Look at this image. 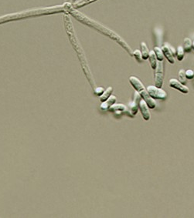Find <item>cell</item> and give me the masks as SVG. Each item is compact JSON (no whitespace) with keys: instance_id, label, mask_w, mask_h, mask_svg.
I'll return each instance as SVG.
<instances>
[{"instance_id":"obj_1","label":"cell","mask_w":194,"mask_h":218,"mask_svg":"<svg viewBox=\"0 0 194 218\" xmlns=\"http://www.w3.org/2000/svg\"><path fill=\"white\" fill-rule=\"evenodd\" d=\"M67 8L66 9L70 13L73 15V17L76 18L78 21L81 22V23H84V24H86V25H87L88 26L92 27V28H94V29L98 30V32H100V33H103V34L107 36L110 37V38L114 39V40H115L120 46H122V47L125 49V51H126L131 56H133L132 50L131 49L130 46H129V45H128L127 43H126V42L119 36H118V35L116 34L115 33H114L113 31L110 30V29H108V28L104 27V26L99 24V23H97V22L93 21L92 19L87 18L86 15H84L83 14H81L80 12L77 11V10L75 9H73V8H71L68 3L67 4Z\"/></svg>"},{"instance_id":"obj_2","label":"cell","mask_w":194,"mask_h":218,"mask_svg":"<svg viewBox=\"0 0 194 218\" xmlns=\"http://www.w3.org/2000/svg\"><path fill=\"white\" fill-rule=\"evenodd\" d=\"M129 82L131 85L133 86V88L136 90L137 92L139 93L141 97L146 101V103L148 105L149 109H155L156 106V100L152 99L151 96H149L148 93L147 92V90L144 86L142 81L138 78V77H134V76H131L129 77Z\"/></svg>"},{"instance_id":"obj_3","label":"cell","mask_w":194,"mask_h":218,"mask_svg":"<svg viewBox=\"0 0 194 218\" xmlns=\"http://www.w3.org/2000/svg\"><path fill=\"white\" fill-rule=\"evenodd\" d=\"M164 79V63L163 61H158L157 66L155 69V86L161 88L163 84Z\"/></svg>"},{"instance_id":"obj_4","label":"cell","mask_w":194,"mask_h":218,"mask_svg":"<svg viewBox=\"0 0 194 218\" xmlns=\"http://www.w3.org/2000/svg\"><path fill=\"white\" fill-rule=\"evenodd\" d=\"M146 90L149 96L154 100H165L167 97V93L165 90L156 86H148Z\"/></svg>"},{"instance_id":"obj_5","label":"cell","mask_w":194,"mask_h":218,"mask_svg":"<svg viewBox=\"0 0 194 218\" xmlns=\"http://www.w3.org/2000/svg\"><path fill=\"white\" fill-rule=\"evenodd\" d=\"M109 111L115 113V115H125V116H127V117H130V118L134 117V116L131 113L129 107L124 105V104H114L109 108Z\"/></svg>"},{"instance_id":"obj_6","label":"cell","mask_w":194,"mask_h":218,"mask_svg":"<svg viewBox=\"0 0 194 218\" xmlns=\"http://www.w3.org/2000/svg\"><path fill=\"white\" fill-rule=\"evenodd\" d=\"M162 50L164 54V57L167 59L169 63L174 64L175 63V52H174V49L172 47L168 42H165L163 46H162Z\"/></svg>"},{"instance_id":"obj_7","label":"cell","mask_w":194,"mask_h":218,"mask_svg":"<svg viewBox=\"0 0 194 218\" xmlns=\"http://www.w3.org/2000/svg\"><path fill=\"white\" fill-rule=\"evenodd\" d=\"M142 99L141 96L139 95L137 91L134 93L133 94V99L131 102H129V109L130 110L131 113L133 115V116H135V115L138 113V103L140 101V100Z\"/></svg>"},{"instance_id":"obj_8","label":"cell","mask_w":194,"mask_h":218,"mask_svg":"<svg viewBox=\"0 0 194 218\" xmlns=\"http://www.w3.org/2000/svg\"><path fill=\"white\" fill-rule=\"evenodd\" d=\"M169 85L170 87L175 89V90H179L182 93L187 94L190 92V90L188 89V87L185 86L183 83H182L180 81L176 79H171L169 82Z\"/></svg>"},{"instance_id":"obj_9","label":"cell","mask_w":194,"mask_h":218,"mask_svg":"<svg viewBox=\"0 0 194 218\" xmlns=\"http://www.w3.org/2000/svg\"><path fill=\"white\" fill-rule=\"evenodd\" d=\"M138 109L140 110L141 114L145 120L148 121L151 118V115H150L149 110H148V106L147 104L146 103L143 99H141L139 103H138Z\"/></svg>"},{"instance_id":"obj_10","label":"cell","mask_w":194,"mask_h":218,"mask_svg":"<svg viewBox=\"0 0 194 218\" xmlns=\"http://www.w3.org/2000/svg\"><path fill=\"white\" fill-rule=\"evenodd\" d=\"M116 100H117V98L115 96H111L108 99L105 100V101L102 102V104L101 105V109L102 110H107V109H109V108L112 106V105L116 103Z\"/></svg>"},{"instance_id":"obj_11","label":"cell","mask_w":194,"mask_h":218,"mask_svg":"<svg viewBox=\"0 0 194 218\" xmlns=\"http://www.w3.org/2000/svg\"><path fill=\"white\" fill-rule=\"evenodd\" d=\"M148 59H149V63H150V65H151V67H152V69H156V66H157V62H158V59L156 58V55L154 52L153 50L152 51H150L149 52V56H148Z\"/></svg>"},{"instance_id":"obj_12","label":"cell","mask_w":194,"mask_h":218,"mask_svg":"<svg viewBox=\"0 0 194 218\" xmlns=\"http://www.w3.org/2000/svg\"><path fill=\"white\" fill-rule=\"evenodd\" d=\"M149 50H148V46L145 42H142L141 43V53L142 55V59L143 60H147L149 56Z\"/></svg>"},{"instance_id":"obj_13","label":"cell","mask_w":194,"mask_h":218,"mask_svg":"<svg viewBox=\"0 0 194 218\" xmlns=\"http://www.w3.org/2000/svg\"><path fill=\"white\" fill-rule=\"evenodd\" d=\"M153 51L155 52V54H156L158 61H163L165 57H164V54L162 52L161 47H159V46H155L153 49Z\"/></svg>"},{"instance_id":"obj_14","label":"cell","mask_w":194,"mask_h":218,"mask_svg":"<svg viewBox=\"0 0 194 218\" xmlns=\"http://www.w3.org/2000/svg\"><path fill=\"white\" fill-rule=\"evenodd\" d=\"M112 92H113V88H112V87H111V86H110V87H108V88L106 90H104V93H103L101 96H100L101 101V102L105 101L107 99H108L110 96H112Z\"/></svg>"},{"instance_id":"obj_15","label":"cell","mask_w":194,"mask_h":218,"mask_svg":"<svg viewBox=\"0 0 194 218\" xmlns=\"http://www.w3.org/2000/svg\"><path fill=\"white\" fill-rule=\"evenodd\" d=\"M183 49L184 51L187 52H190L193 48V42L190 38L184 39V44H183Z\"/></svg>"},{"instance_id":"obj_16","label":"cell","mask_w":194,"mask_h":218,"mask_svg":"<svg viewBox=\"0 0 194 218\" xmlns=\"http://www.w3.org/2000/svg\"><path fill=\"white\" fill-rule=\"evenodd\" d=\"M184 49L182 46H179L176 49V57L179 61H182L184 58Z\"/></svg>"},{"instance_id":"obj_17","label":"cell","mask_w":194,"mask_h":218,"mask_svg":"<svg viewBox=\"0 0 194 218\" xmlns=\"http://www.w3.org/2000/svg\"><path fill=\"white\" fill-rule=\"evenodd\" d=\"M96 0H81L80 2H77V3L73 4V9H77V8H80L81 6H84L85 5H87L89 3H91V2H94Z\"/></svg>"},{"instance_id":"obj_18","label":"cell","mask_w":194,"mask_h":218,"mask_svg":"<svg viewBox=\"0 0 194 218\" xmlns=\"http://www.w3.org/2000/svg\"><path fill=\"white\" fill-rule=\"evenodd\" d=\"M132 55L134 57V59H136L137 62H138V63H142V60H143V59H142V53H141L140 50H135L134 51H133Z\"/></svg>"},{"instance_id":"obj_19","label":"cell","mask_w":194,"mask_h":218,"mask_svg":"<svg viewBox=\"0 0 194 218\" xmlns=\"http://www.w3.org/2000/svg\"><path fill=\"white\" fill-rule=\"evenodd\" d=\"M178 77H179V80L182 83H185L187 82V77H186V71L184 69H180L178 73Z\"/></svg>"},{"instance_id":"obj_20","label":"cell","mask_w":194,"mask_h":218,"mask_svg":"<svg viewBox=\"0 0 194 218\" xmlns=\"http://www.w3.org/2000/svg\"><path fill=\"white\" fill-rule=\"evenodd\" d=\"M186 77L188 79H192L194 77V71L192 69H188L186 71Z\"/></svg>"},{"instance_id":"obj_21","label":"cell","mask_w":194,"mask_h":218,"mask_svg":"<svg viewBox=\"0 0 194 218\" xmlns=\"http://www.w3.org/2000/svg\"><path fill=\"white\" fill-rule=\"evenodd\" d=\"M104 89L103 87H97L94 89V93L96 96H101L102 93H104Z\"/></svg>"},{"instance_id":"obj_22","label":"cell","mask_w":194,"mask_h":218,"mask_svg":"<svg viewBox=\"0 0 194 218\" xmlns=\"http://www.w3.org/2000/svg\"><path fill=\"white\" fill-rule=\"evenodd\" d=\"M72 1H73V0H67V2H72Z\"/></svg>"},{"instance_id":"obj_23","label":"cell","mask_w":194,"mask_h":218,"mask_svg":"<svg viewBox=\"0 0 194 218\" xmlns=\"http://www.w3.org/2000/svg\"><path fill=\"white\" fill-rule=\"evenodd\" d=\"M193 49L194 50V42H193Z\"/></svg>"}]
</instances>
